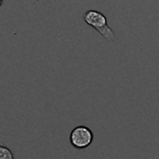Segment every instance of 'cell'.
I'll return each mask as SVG.
<instances>
[{"label": "cell", "instance_id": "cell-1", "mask_svg": "<svg viewBox=\"0 0 159 159\" xmlns=\"http://www.w3.org/2000/svg\"><path fill=\"white\" fill-rule=\"evenodd\" d=\"M82 17H84V21L89 26L98 30L107 41H114L115 40V33L108 26L107 19L103 13L98 12L96 10H89L84 13Z\"/></svg>", "mask_w": 159, "mask_h": 159}, {"label": "cell", "instance_id": "cell-2", "mask_svg": "<svg viewBox=\"0 0 159 159\" xmlns=\"http://www.w3.org/2000/svg\"><path fill=\"white\" fill-rule=\"evenodd\" d=\"M70 144L77 149H84L90 146L93 141V133L88 127L78 126L74 128L69 135Z\"/></svg>", "mask_w": 159, "mask_h": 159}, {"label": "cell", "instance_id": "cell-3", "mask_svg": "<svg viewBox=\"0 0 159 159\" xmlns=\"http://www.w3.org/2000/svg\"><path fill=\"white\" fill-rule=\"evenodd\" d=\"M0 159H14V155L8 147L0 145Z\"/></svg>", "mask_w": 159, "mask_h": 159}, {"label": "cell", "instance_id": "cell-4", "mask_svg": "<svg viewBox=\"0 0 159 159\" xmlns=\"http://www.w3.org/2000/svg\"><path fill=\"white\" fill-rule=\"evenodd\" d=\"M1 4H2V0H0V7H1Z\"/></svg>", "mask_w": 159, "mask_h": 159}]
</instances>
